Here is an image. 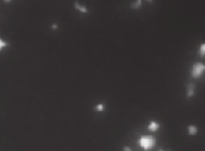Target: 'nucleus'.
<instances>
[{
  "label": "nucleus",
  "mask_w": 205,
  "mask_h": 151,
  "mask_svg": "<svg viewBox=\"0 0 205 151\" xmlns=\"http://www.w3.org/2000/svg\"><path fill=\"white\" fill-rule=\"evenodd\" d=\"M138 145L145 151L151 150L156 145V138L154 135H149V134L148 135H142L138 139Z\"/></svg>",
  "instance_id": "obj_1"
},
{
  "label": "nucleus",
  "mask_w": 205,
  "mask_h": 151,
  "mask_svg": "<svg viewBox=\"0 0 205 151\" xmlns=\"http://www.w3.org/2000/svg\"><path fill=\"white\" fill-rule=\"evenodd\" d=\"M204 71H205V65L203 62H194L193 66H192V68H191V77L193 79H198V78H200L203 76Z\"/></svg>",
  "instance_id": "obj_2"
},
{
  "label": "nucleus",
  "mask_w": 205,
  "mask_h": 151,
  "mask_svg": "<svg viewBox=\"0 0 205 151\" xmlns=\"http://www.w3.org/2000/svg\"><path fill=\"white\" fill-rule=\"evenodd\" d=\"M160 127H161V125H160L158 121L151 120V121H149V125L146 126V130H148L149 132H157V131L160 130Z\"/></svg>",
  "instance_id": "obj_3"
},
{
  "label": "nucleus",
  "mask_w": 205,
  "mask_h": 151,
  "mask_svg": "<svg viewBox=\"0 0 205 151\" xmlns=\"http://www.w3.org/2000/svg\"><path fill=\"white\" fill-rule=\"evenodd\" d=\"M194 91H196V85L193 83H188L186 86V97L192 98L194 96Z\"/></svg>",
  "instance_id": "obj_4"
},
{
  "label": "nucleus",
  "mask_w": 205,
  "mask_h": 151,
  "mask_svg": "<svg viewBox=\"0 0 205 151\" xmlns=\"http://www.w3.org/2000/svg\"><path fill=\"white\" fill-rule=\"evenodd\" d=\"M75 9H76L78 12L83 13V15H86V13L89 12L88 7H86V6H84V5H82V4H79L78 1H75Z\"/></svg>",
  "instance_id": "obj_5"
},
{
  "label": "nucleus",
  "mask_w": 205,
  "mask_h": 151,
  "mask_svg": "<svg viewBox=\"0 0 205 151\" xmlns=\"http://www.w3.org/2000/svg\"><path fill=\"white\" fill-rule=\"evenodd\" d=\"M187 133H188V135H197L198 134V127L197 126H194V125H189L188 127H187Z\"/></svg>",
  "instance_id": "obj_6"
},
{
  "label": "nucleus",
  "mask_w": 205,
  "mask_h": 151,
  "mask_svg": "<svg viewBox=\"0 0 205 151\" xmlns=\"http://www.w3.org/2000/svg\"><path fill=\"white\" fill-rule=\"evenodd\" d=\"M10 44H9V42L7 41H5V40H2V38L0 37V53L5 49V48H7Z\"/></svg>",
  "instance_id": "obj_7"
},
{
  "label": "nucleus",
  "mask_w": 205,
  "mask_h": 151,
  "mask_svg": "<svg viewBox=\"0 0 205 151\" xmlns=\"http://www.w3.org/2000/svg\"><path fill=\"white\" fill-rule=\"evenodd\" d=\"M95 111H96L97 113H102L103 111H104V104H103V103H97L96 107H95Z\"/></svg>",
  "instance_id": "obj_8"
},
{
  "label": "nucleus",
  "mask_w": 205,
  "mask_h": 151,
  "mask_svg": "<svg viewBox=\"0 0 205 151\" xmlns=\"http://www.w3.org/2000/svg\"><path fill=\"white\" fill-rule=\"evenodd\" d=\"M141 6H142V1H141V0H137V1H134V2L131 5V9L137 10V9H139Z\"/></svg>",
  "instance_id": "obj_9"
},
{
  "label": "nucleus",
  "mask_w": 205,
  "mask_h": 151,
  "mask_svg": "<svg viewBox=\"0 0 205 151\" xmlns=\"http://www.w3.org/2000/svg\"><path fill=\"white\" fill-rule=\"evenodd\" d=\"M199 54H200V57H204L205 55V44L204 43H202V44H200V48H199Z\"/></svg>",
  "instance_id": "obj_10"
},
{
  "label": "nucleus",
  "mask_w": 205,
  "mask_h": 151,
  "mask_svg": "<svg viewBox=\"0 0 205 151\" xmlns=\"http://www.w3.org/2000/svg\"><path fill=\"white\" fill-rule=\"evenodd\" d=\"M123 151H133L130 146H123Z\"/></svg>",
  "instance_id": "obj_11"
},
{
  "label": "nucleus",
  "mask_w": 205,
  "mask_h": 151,
  "mask_svg": "<svg viewBox=\"0 0 205 151\" xmlns=\"http://www.w3.org/2000/svg\"><path fill=\"white\" fill-rule=\"evenodd\" d=\"M52 29H58V25L57 24H52Z\"/></svg>",
  "instance_id": "obj_12"
},
{
  "label": "nucleus",
  "mask_w": 205,
  "mask_h": 151,
  "mask_svg": "<svg viewBox=\"0 0 205 151\" xmlns=\"http://www.w3.org/2000/svg\"><path fill=\"white\" fill-rule=\"evenodd\" d=\"M158 151H172V150H163V149H160Z\"/></svg>",
  "instance_id": "obj_13"
}]
</instances>
